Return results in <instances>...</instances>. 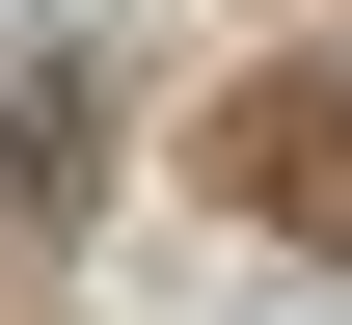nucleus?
<instances>
[{
    "label": "nucleus",
    "mask_w": 352,
    "mask_h": 325,
    "mask_svg": "<svg viewBox=\"0 0 352 325\" xmlns=\"http://www.w3.org/2000/svg\"><path fill=\"white\" fill-rule=\"evenodd\" d=\"M0 217H28V244L109 217V27H54V0L0 27Z\"/></svg>",
    "instance_id": "1"
}]
</instances>
